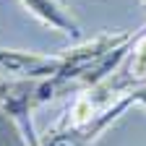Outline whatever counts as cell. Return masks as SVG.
I'll return each instance as SVG.
<instances>
[{"label": "cell", "instance_id": "obj_1", "mask_svg": "<svg viewBox=\"0 0 146 146\" xmlns=\"http://www.w3.org/2000/svg\"><path fill=\"white\" fill-rule=\"evenodd\" d=\"M63 73V55H44V52H26L0 47V76L11 81H44L58 78Z\"/></svg>", "mask_w": 146, "mask_h": 146}, {"label": "cell", "instance_id": "obj_2", "mask_svg": "<svg viewBox=\"0 0 146 146\" xmlns=\"http://www.w3.org/2000/svg\"><path fill=\"white\" fill-rule=\"evenodd\" d=\"M21 5L36 18L39 24L60 31V34H68V36H78L81 34V26L78 21L70 16V11L63 5V0H21Z\"/></svg>", "mask_w": 146, "mask_h": 146}, {"label": "cell", "instance_id": "obj_3", "mask_svg": "<svg viewBox=\"0 0 146 146\" xmlns=\"http://www.w3.org/2000/svg\"><path fill=\"white\" fill-rule=\"evenodd\" d=\"M11 86H13V81H11V78H3V76H0V107H3V102H5V97H8Z\"/></svg>", "mask_w": 146, "mask_h": 146}, {"label": "cell", "instance_id": "obj_4", "mask_svg": "<svg viewBox=\"0 0 146 146\" xmlns=\"http://www.w3.org/2000/svg\"><path fill=\"white\" fill-rule=\"evenodd\" d=\"M141 5H143V8H146V0H141Z\"/></svg>", "mask_w": 146, "mask_h": 146}]
</instances>
